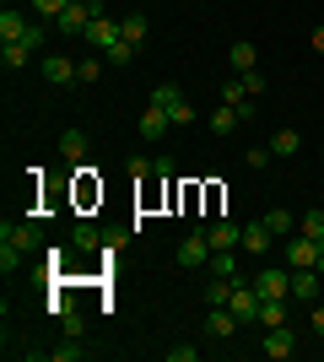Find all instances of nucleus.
I'll list each match as a JSON object with an SVG mask.
<instances>
[{
    "label": "nucleus",
    "instance_id": "5701e85b",
    "mask_svg": "<svg viewBox=\"0 0 324 362\" xmlns=\"http://www.w3.org/2000/svg\"><path fill=\"white\" fill-rule=\"evenodd\" d=\"M205 271H211V276H227V281H238V259H232V249H216Z\"/></svg>",
    "mask_w": 324,
    "mask_h": 362
},
{
    "label": "nucleus",
    "instance_id": "6ab92c4d",
    "mask_svg": "<svg viewBox=\"0 0 324 362\" xmlns=\"http://www.w3.org/2000/svg\"><path fill=\"white\" fill-rule=\"evenodd\" d=\"M0 238L16 243V249L28 255V249H38V227H11V222H6V227H0Z\"/></svg>",
    "mask_w": 324,
    "mask_h": 362
},
{
    "label": "nucleus",
    "instance_id": "f257e3e1",
    "mask_svg": "<svg viewBox=\"0 0 324 362\" xmlns=\"http://www.w3.org/2000/svg\"><path fill=\"white\" fill-rule=\"evenodd\" d=\"M97 11H108L103 0H71V6H65V16L54 22V33H60V38H81V33H87V22H92Z\"/></svg>",
    "mask_w": 324,
    "mask_h": 362
},
{
    "label": "nucleus",
    "instance_id": "dca6fc26",
    "mask_svg": "<svg viewBox=\"0 0 324 362\" xmlns=\"http://www.w3.org/2000/svg\"><path fill=\"white\" fill-rule=\"evenodd\" d=\"M238 124H244V114H238V108H232V103H222V108H216V114H211V119H205V130H211V136H232Z\"/></svg>",
    "mask_w": 324,
    "mask_h": 362
},
{
    "label": "nucleus",
    "instance_id": "6e6552de",
    "mask_svg": "<svg viewBox=\"0 0 324 362\" xmlns=\"http://www.w3.org/2000/svg\"><path fill=\"white\" fill-rule=\"evenodd\" d=\"M260 303H265V298L254 292V281H238V287H232V303H227V308L244 319V325H260Z\"/></svg>",
    "mask_w": 324,
    "mask_h": 362
},
{
    "label": "nucleus",
    "instance_id": "bb28decb",
    "mask_svg": "<svg viewBox=\"0 0 324 362\" xmlns=\"http://www.w3.org/2000/svg\"><path fill=\"white\" fill-rule=\"evenodd\" d=\"M28 60H32V49H28V44H6V49H0V65H6V71H22Z\"/></svg>",
    "mask_w": 324,
    "mask_h": 362
},
{
    "label": "nucleus",
    "instance_id": "e433bc0d",
    "mask_svg": "<svg viewBox=\"0 0 324 362\" xmlns=\"http://www.w3.org/2000/svg\"><path fill=\"white\" fill-rule=\"evenodd\" d=\"M313 314H308V325H313V341H324V303H308Z\"/></svg>",
    "mask_w": 324,
    "mask_h": 362
},
{
    "label": "nucleus",
    "instance_id": "a19ab883",
    "mask_svg": "<svg viewBox=\"0 0 324 362\" xmlns=\"http://www.w3.org/2000/svg\"><path fill=\"white\" fill-rule=\"evenodd\" d=\"M313 54H324V28H313Z\"/></svg>",
    "mask_w": 324,
    "mask_h": 362
},
{
    "label": "nucleus",
    "instance_id": "ea45409f",
    "mask_svg": "<svg viewBox=\"0 0 324 362\" xmlns=\"http://www.w3.org/2000/svg\"><path fill=\"white\" fill-rule=\"evenodd\" d=\"M238 114H244V124H254V119H260V103H254V98H244V103H238Z\"/></svg>",
    "mask_w": 324,
    "mask_h": 362
},
{
    "label": "nucleus",
    "instance_id": "39448f33",
    "mask_svg": "<svg viewBox=\"0 0 324 362\" xmlns=\"http://www.w3.org/2000/svg\"><path fill=\"white\" fill-rule=\"evenodd\" d=\"M81 44H92L97 54H103L108 44H119V16H108V11H97L92 22H87V33H81Z\"/></svg>",
    "mask_w": 324,
    "mask_h": 362
},
{
    "label": "nucleus",
    "instance_id": "aec40b11",
    "mask_svg": "<svg viewBox=\"0 0 324 362\" xmlns=\"http://www.w3.org/2000/svg\"><path fill=\"white\" fill-rule=\"evenodd\" d=\"M60 157L65 163H81V157H87V136H81V130H65L60 136Z\"/></svg>",
    "mask_w": 324,
    "mask_h": 362
},
{
    "label": "nucleus",
    "instance_id": "423d86ee",
    "mask_svg": "<svg viewBox=\"0 0 324 362\" xmlns=\"http://www.w3.org/2000/svg\"><path fill=\"white\" fill-rule=\"evenodd\" d=\"M32 33V11H22V6H6L0 11V44H22Z\"/></svg>",
    "mask_w": 324,
    "mask_h": 362
},
{
    "label": "nucleus",
    "instance_id": "1a4fd4ad",
    "mask_svg": "<svg viewBox=\"0 0 324 362\" xmlns=\"http://www.w3.org/2000/svg\"><path fill=\"white\" fill-rule=\"evenodd\" d=\"M276 233H270V222H265V216H260V222H248L244 227V249H248V255H254V259H270V249H276Z\"/></svg>",
    "mask_w": 324,
    "mask_h": 362
},
{
    "label": "nucleus",
    "instance_id": "393cba45",
    "mask_svg": "<svg viewBox=\"0 0 324 362\" xmlns=\"http://www.w3.org/2000/svg\"><path fill=\"white\" fill-rule=\"evenodd\" d=\"M103 54H92V60H76V87H92V81H97V76H103Z\"/></svg>",
    "mask_w": 324,
    "mask_h": 362
},
{
    "label": "nucleus",
    "instance_id": "412c9836",
    "mask_svg": "<svg viewBox=\"0 0 324 362\" xmlns=\"http://www.w3.org/2000/svg\"><path fill=\"white\" fill-rule=\"evenodd\" d=\"M65 6H71V0H28V11L38 16V22H60Z\"/></svg>",
    "mask_w": 324,
    "mask_h": 362
},
{
    "label": "nucleus",
    "instance_id": "79ce46f5",
    "mask_svg": "<svg viewBox=\"0 0 324 362\" xmlns=\"http://www.w3.org/2000/svg\"><path fill=\"white\" fill-rule=\"evenodd\" d=\"M319 276H324V271H319Z\"/></svg>",
    "mask_w": 324,
    "mask_h": 362
},
{
    "label": "nucleus",
    "instance_id": "4468645a",
    "mask_svg": "<svg viewBox=\"0 0 324 362\" xmlns=\"http://www.w3.org/2000/svg\"><path fill=\"white\" fill-rule=\"evenodd\" d=\"M173 130V119H168V108H157V103H146V114H140V136L146 141H162Z\"/></svg>",
    "mask_w": 324,
    "mask_h": 362
},
{
    "label": "nucleus",
    "instance_id": "9b49d317",
    "mask_svg": "<svg viewBox=\"0 0 324 362\" xmlns=\"http://www.w3.org/2000/svg\"><path fill=\"white\" fill-rule=\"evenodd\" d=\"M205 330H211V335H216V341H232V335H238V330H244V319H238V314H232V308H227V303H216V308H211V314H205Z\"/></svg>",
    "mask_w": 324,
    "mask_h": 362
},
{
    "label": "nucleus",
    "instance_id": "a878e982",
    "mask_svg": "<svg viewBox=\"0 0 324 362\" xmlns=\"http://www.w3.org/2000/svg\"><path fill=\"white\" fill-rule=\"evenodd\" d=\"M297 233L313 238V243H324V206H319V211H308V216H297Z\"/></svg>",
    "mask_w": 324,
    "mask_h": 362
},
{
    "label": "nucleus",
    "instance_id": "b1692460",
    "mask_svg": "<svg viewBox=\"0 0 324 362\" xmlns=\"http://www.w3.org/2000/svg\"><path fill=\"white\" fill-rule=\"evenodd\" d=\"M297 146H303L297 130H276V136H270V151H276V157H297Z\"/></svg>",
    "mask_w": 324,
    "mask_h": 362
},
{
    "label": "nucleus",
    "instance_id": "7c9ffc66",
    "mask_svg": "<svg viewBox=\"0 0 324 362\" xmlns=\"http://www.w3.org/2000/svg\"><path fill=\"white\" fill-rule=\"evenodd\" d=\"M87 346H76V335H65V346H54V362H81Z\"/></svg>",
    "mask_w": 324,
    "mask_h": 362
},
{
    "label": "nucleus",
    "instance_id": "a211bd4d",
    "mask_svg": "<svg viewBox=\"0 0 324 362\" xmlns=\"http://www.w3.org/2000/svg\"><path fill=\"white\" fill-rule=\"evenodd\" d=\"M287 303H292V298H265V303H260V325H265V330L287 325Z\"/></svg>",
    "mask_w": 324,
    "mask_h": 362
},
{
    "label": "nucleus",
    "instance_id": "4c0bfd02",
    "mask_svg": "<svg viewBox=\"0 0 324 362\" xmlns=\"http://www.w3.org/2000/svg\"><path fill=\"white\" fill-rule=\"evenodd\" d=\"M195 357H200L195 346H168V362H195Z\"/></svg>",
    "mask_w": 324,
    "mask_h": 362
},
{
    "label": "nucleus",
    "instance_id": "72a5a7b5",
    "mask_svg": "<svg viewBox=\"0 0 324 362\" xmlns=\"http://www.w3.org/2000/svg\"><path fill=\"white\" fill-rule=\"evenodd\" d=\"M244 98H248V87H244V81H238V76H232L227 87H222V103H232V108H238V103H244Z\"/></svg>",
    "mask_w": 324,
    "mask_h": 362
},
{
    "label": "nucleus",
    "instance_id": "f8f14e48",
    "mask_svg": "<svg viewBox=\"0 0 324 362\" xmlns=\"http://www.w3.org/2000/svg\"><path fill=\"white\" fill-rule=\"evenodd\" d=\"M297 351V335L287 330V325H276V330H265V357L270 362H287Z\"/></svg>",
    "mask_w": 324,
    "mask_h": 362
},
{
    "label": "nucleus",
    "instance_id": "9d476101",
    "mask_svg": "<svg viewBox=\"0 0 324 362\" xmlns=\"http://www.w3.org/2000/svg\"><path fill=\"white\" fill-rule=\"evenodd\" d=\"M38 71H44L49 87H76V60H65V54H44Z\"/></svg>",
    "mask_w": 324,
    "mask_h": 362
},
{
    "label": "nucleus",
    "instance_id": "f704fd0d",
    "mask_svg": "<svg viewBox=\"0 0 324 362\" xmlns=\"http://www.w3.org/2000/svg\"><path fill=\"white\" fill-rule=\"evenodd\" d=\"M238 81H244V87H248V98H260V92L270 87V81H265V71H244V76H238Z\"/></svg>",
    "mask_w": 324,
    "mask_h": 362
},
{
    "label": "nucleus",
    "instance_id": "2f4dec72",
    "mask_svg": "<svg viewBox=\"0 0 324 362\" xmlns=\"http://www.w3.org/2000/svg\"><path fill=\"white\" fill-rule=\"evenodd\" d=\"M22 44H28L32 54H38V49L49 44V22H38V16H32V33H28V38H22Z\"/></svg>",
    "mask_w": 324,
    "mask_h": 362
},
{
    "label": "nucleus",
    "instance_id": "c756f323",
    "mask_svg": "<svg viewBox=\"0 0 324 362\" xmlns=\"http://www.w3.org/2000/svg\"><path fill=\"white\" fill-rule=\"evenodd\" d=\"M179 98H184V92L173 87V81H157V87H152V103H157V108H168V103H179Z\"/></svg>",
    "mask_w": 324,
    "mask_h": 362
},
{
    "label": "nucleus",
    "instance_id": "473e14b6",
    "mask_svg": "<svg viewBox=\"0 0 324 362\" xmlns=\"http://www.w3.org/2000/svg\"><path fill=\"white\" fill-rule=\"evenodd\" d=\"M60 325H65V335H76V341H81V330H87V319H81L76 308H60Z\"/></svg>",
    "mask_w": 324,
    "mask_h": 362
},
{
    "label": "nucleus",
    "instance_id": "0eeeda50",
    "mask_svg": "<svg viewBox=\"0 0 324 362\" xmlns=\"http://www.w3.org/2000/svg\"><path fill=\"white\" fill-rule=\"evenodd\" d=\"M205 238H211V255L216 249H244V227L232 216H216V222H205Z\"/></svg>",
    "mask_w": 324,
    "mask_h": 362
},
{
    "label": "nucleus",
    "instance_id": "f03ea898",
    "mask_svg": "<svg viewBox=\"0 0 324 362\" xmlns=\"http://www.w3.org/2000/svg\"><path fill=\"white\" fill-rule=\"evenodd\" d=\"M281 259L292 265V271H324V243H313V238H287V249H281Z\"/></svg>",
    "mask_w": 324,
    "mask_h": 362
},
{
    "label": "nucleus",
    "instance_id": "20e7f679",
    "mask_svg": "<svg viewBox=\"0 0 324 362\" xmlns=\"http://www.w3.org/2000/svg\"><path fill=\"white\" fill-rule=\"evenodd\" d=\"M179 265H184V271H200V265H211V238H205V227L184 233V243H179Z\"/></svg>",
    "mask_w": 324,
    "mask_h": 362
},
{
    "label": "nucleus",
    "instance_id": "c9c22d12",
    "mask_svg": "<svg viewBox=\"0 0 324 362\" xmlns=\"http://www.w3.org/2000/svg\"><path fill=\"white\" fill-rule=\"evenodd\" d=\"M97 243H103V233H97V227H87V222H81V227H76V249H97Z\"/></svg>",
    "mask_w": 324,
    "mask_h": 362
},
{
    "label": "nucleus",
    "instance_id": "58836bf2",
    "mask_svg": "<svg viewBox=\"0 0 324 362\" xmlns=\"http://www.w3.org/2000/svg\"><path fill=\"white\" fill-rule=\"evenodd\" d=\"M270 157H276V151H270V146H254V151H248V168H265V163H270Z\"/></svg>",
    "mask_w": 324,
    "mask_h": 362
},
{
    "label": "nucleus",
    "instance_id": "cd10ccee",
    "mask_svg": "<svg viewBox=\"0 0 324 362\" xmlns=\"http://www.w3.org/2000/svg\"><path fill=\"white\" fill-rule=\"evenodd\" d=\"M168 119H173V130H189V124H195V108H189V98L168 103Z\"/></svg>",
    "mask_w": 324,
    "mask_h": 362
},
{
    "label": "nucleus",
    "instance_id": "ddd939ff",
    "mask_svg": "<svg viewBox=\"0 0 324 362\" xmlns=\"http://www.w3.org/2000/svg\"><path fill=\"white\" fill-rule=\"evenodd\" d=\"M324 276L319 271H292V303H319Z\"/></svg>",
    "mask_w": 324,
    "mask_h": 362
},
{
    "label": "nucleus",
    "instance_id": "f3484780",
    "mask_svg": "<svg viewBox=\"0 0 324 362\" xmlns=\"http://www.w3.org/2000/svg\"><path fill=\"white\" fill-rule=\"evenodd\" d=\"M227 65L238 76H244V71H260V49H254V44H227Z\"/></svg>",
    "mask_w": 324,
    "mask_h": 362
},
{
    "label": "nucleus",
    "instance_id": "7ed1b4c3",
    "mask_svg": "<svg viewBox=\"0 0 324 362\" xmlns=\"http://www.w3.org/2000/svg\"><path fill=\"white\" fill-rule=\"evenodd\" d=\"M254 292H260V298H292V265H287V259H281V265L265 259L260 276H254Z\"/></svg>",
    "mask_w": 324,
    "mask_h": 362
},
{
    "label": "nucleus",
    "instance_id": "2eb2a0df",
    "mask_svg": "<svg viewBox=\"0 0 324 362\" xmlns=\"http://www.w3.org/2000/svg\"><path fill=\"white\" fill-rule=\"evenodd\" d=\"M146 33H152V22H146L140 11H124L119 16V38H124V44H146Z\"/></svg>",
    "mask_w": 324,
    "mask_h": 362
},
{
    "label": "nucleus",
    "instance_id": "c85d7f7f",
    "mask_svg": "<svg viewBox=\"0 0 324 362\" xmlns=\"http://www.w3.org/2000/svg\"><path fill=\"white\" fill-rule=\"evenodd\" d=\"M103 60H108V65H130V60H136V44H124V38H119V44L103 49Z\"/></svg>",
    "mask_w": 324,
    "mask_h": 362
},
{
    "label": "nucleus",
    "instance_id": "4be33fe9",
    "mask_svg": "<svg viewBox=\"0 0 324 362\" xmlns=\"http://www.w3.org/2000/svg\"><path fill=\"white\" fill-rule=\"evenodd\" d=\"M265 222H270V233H276V238H292V233H297V216L281 211V206H270V216H265Z\"/></svg>",
    "mask_w": 324,
    "mask_h": 362
}]
</instances>
